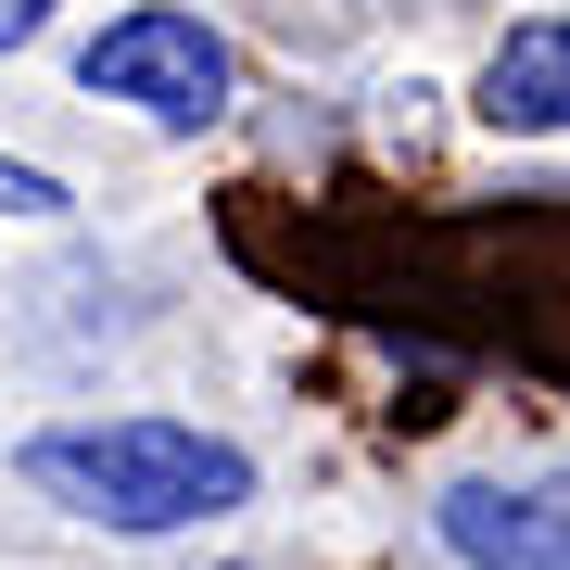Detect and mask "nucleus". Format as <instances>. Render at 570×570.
I'll list each match as a JSON object with an SVG mask.
<instances>
[{
	"mask_svg": "<svg viewBox=\"0 0 570 570\" xmlns=\"http://www.w3.org/2000/svg\"><path fill=\"white\" fill-rule=\"evenodd\" d=\"M26 482L102 532H204L254 494V456L190 419H63L26 444Z\"/></svg>",
	"mask_w": 570,
	"mask_h": 570,
	"instance_id": "nucleus-1",
	"label": "nucleus"
},
{
	"mask_svg": "<svg viewBox=\"0 0 570 570\" xmlns=\"http://www.w3.org/2000/svg\"><path fill=\"white\" fill-rule=\"evenodd\" d=\"M77 89L89 102H140L153 127H216L228 89H242V63L204 13H178V0H140V13H115L102 39L77 51Z\"/></svg>",
	"mask_w": 570,
	"mask_h": 570,
	"instance_id": "nucleus-2",
	"label": "nucleus"
},
{
	"mask_svg": "<svg viewBox=\"0 0 570 570\" xmlns=\"http://www.w3.org/2000/svg\"><path fill=\"white\" fill-rule=\"evenodd\" d=\"M444 546L469 570H570V469L558 482H456Z\"/></svg>",
	"mask_w": 570,
	"mask_h": 570,
	"instance_id": "nucleus-3",
	"label": "nucleus"
},
{
	"mask_svg": "<svg viewBox=\"0 0 570 570\" xmlns=\"http://www.w3.org/2000/svg\"><path fill=\"white\" fill-rule=\"evenodd\" d=\"M482 127L508 140H570V13H532L482 63Z\"/></svg>",
	"mask_w": 570,
	"mask_h": 570,
	"instance_id": "nucleus-4",
	"label": "nucleus"
},
{
	"mask_svg": "<svg viewBox=\"0 0 570 570\" xmlns=\"http://www.w3.org/2000/svg\"><path fill=\"white\" fill-rule=\"evenodd\" d=\"M0 216H63V178H51V165H13V153H0Z\"/></svg>",
	"mask_w": 570,
	"mask_h": 570,
	"instance_id": "nucleus-5",
	"label": "nucleus"
},
{
	"mask_svg": "<svg viewBox=\"0 0 570 570\" xmlns=\"http://www.w3.org/2000/svg\"><path fill=\"white\" fill-rule=\"evenodd\" d=\"M39 26H51V0H0V51H26Z\"/></svg>",
	"mask_w": 570,
	"mask_h": 570,
	"instance_id": "nucleus-6",
	"label": "nucleus"
}]
</instances>
